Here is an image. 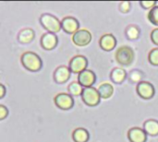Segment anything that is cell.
Returning a JSON list of instances; mask_svg holds the SVG:
<instances>
[{"instance_id": "cell-1", "label": "cell", "mask_w": 158, "mask_h": 142, "mask_svg": "<svg viewBox=\"0 0 158 142\" xmlns=\"http://www.w3.org/2000/svg\"><path fill=\"white\" fill-rule=\"evenodd\" d=\"M21 63L26 69L32 72L40 70L43 66L42 59L33 52H25L21 55Z\"/></svg>"}, {"instance_id": "cell-2", "label": "cell", "mask_w": 158, "mask_h": 142, "mask_svg": "<svg viewBox=\"0 0 158 142\" xmlns=\"http://www.w3.org/2000/svg\"><path fill=\"white\" fill-rule=\"evenodd\" d=\"M40 22L42 26L51 33H56L62 29L61 21H59L56 16L51 14H43L40 18Z\"/></svg>"}, {"instance_id": "cell-3", "label": "cell", "mask_w": 158, "mask_h": 142, "mask_svg": "<svg viewBox=\"0 0 158 142\" xmlns=\"http://www.w3.org/2000/svg\"><path fill=\"white\" fill-rule=\"evenodd\" d=\"M116 59L121 66H130L134 60V52L130 46H121L116 52Z\"/></svg>"}, {"instance_id": "cell-4", "label": "cell", "mask_w": 158, "mask_h": 142, "mask_svg": "<svg viewBox=\"0 0 158 142\" xmlns=\"http://www.w3.org/2000/svg\"><path fill=\"white\" fill-rule=\"evenodd\" d=\"M81 99L85 104L89 106H95L99 103L101 97L98 92V90L94 87H90L83 89V91L81 93Z\"/></svg>"}, {"instance_id": "cell-5", "label": "cell", "mask_w": 158, "mask_h": 142, "mask_svg": "<svg viewBox=\"0 0 158 142\" xmlns=\"http://www.w3.org/2000/svg\"><path fill=\"white\" fill-rule=\"evenodd\" d=\"M88 66V60L83 55H76L69 62V69L72 73L80 74L86 69Z\"/></svg>"}, {"instance_id": "cell-6", "label": "cell", "mask_w": 158, "mask_h": 142, "mask_svg": "<svg viewBox=\"0 0 158 142\" xmlns=\"http://www.w3.org/2000/svg\"><path fill=\"white\" fill-rule=\"evenodd\" d=\"M56 105L62 110H69L74 105V100L70 94L67 93H58L55 97Z\"/></svg>"}, {"instance_id": "cell-7", "label": "cell", "mask_w": 158, "mask_h": 142, "mask_svg": "<svg viewBox=\"0 0 158 142\" xmlns=\"http://www.w3.org/2000/svg\"><path fill=\"white\" fill-rule=\"evenodd\" d=\"M92 40V34L89 30L85 29L79 30L72 36L73 43L78 46H85L90 43Z\"/></svg>"}, {"instance_id": "cell-8", "label": "cell", "mask_w": 158, "mask_h": 142, "mask_svg": "<svg viewBox=\"0 0 158 142\" xmlns=\"http://www.w3.org/2000/svg\"><path fill=\"white\" fill-rule=\"evenodd\" d=\"M156 90L153 84L148 81H141L137 86V93L143 99H151L155 95Z\"/></svg>"}, {"instance_id": "cell-9", "label": "cell", "mask_w": 158, "mask_h": 142, "mask_svg": "<svg viewBox=\"0 0 158 142\" xmlns=\"http://www.w3.org/2000/svg\"><path fill=\"white\" fill-rule=\"evenodd\" d=\"M95 79H96L95 74L92 70H89V69H85L84 71L80 73L78 77L79 83L84 88L92 87L94 84Z\"/></svg>"}, {"instance_id": "cell-10", "label": "cell", "mask_w": 158, "mask_h": 142, "mask_svg": "<svg viewBox=\"0 0 158 142\" xmlns=\"http://www.w3.org/2000/svg\"><path fill=\"white\" fill-rule=\"evenodd\" d=\"M61 27L67 33H75L79 30L80 23L73 17H66L61 20Z\"/></svg>"}, {"instance_id": "cell-11", "label": "cell", "mask_w": 158, "mask_h": 142, "mask_svg": "<svg viewBox=\"0 0 158 142\" xmlns=\"http://www.w3.org/2000/svg\"><path fill=\"white\" fill-rule=\"evenodd\" d=\"M57 37L55 33L46 32L41 38V44L42 47L45 50H52L57 44Z\"/></svg>"}, {"instance_id": "cell-12", "label": "cell", "mask_w": 158, "mask_h": 142, "mask_svg": "<svg viewBox=\"0 0 158 142\" xmlns=\"http://www.w3.org/2000/svg\"><path fill=\"white\" fill-rule=\"evenodd\" d=\"M128 138L131 142H146L147 134L140 128H132L128 132Z\"/></svg>"}, {"instance_id": "cell-13", "label": "cell", "mask_w": 158, "mask_h": 142, "mask_svg": "<svg viewBox=\"0 0 158 142\" xmlns=\"http://www.w3.org/2000/svg\"><path fill=\"white\" fill-rule=\"evenodd\" d=\"M99 44L100 47L105 50V51H111L113 50L116 45H117V40L114 37L113 34H105L101 37L100 41H99Z\"/></svg>"}, {"instance_id": "cell-14", "label": "cell", "mask_w": 158, "mask_h": 142, "mask_svg": "<svg viewBox=\"0 0 158 142\" xmlns=\"http://www.w3.org/2000/svg\"><path fill=\"white\" fill-rule=\"evenodd\" d=\"M70 69L66 66H61L57 67L54 73V79L57 83H64L66 82L70 77Z\"/></svg>"}, {"instance_id": "cell-15", "label": "cell", "mask_w": 158, "mask_h": 142, "mask_svg": "<svg viewBox=\"0 0 158 142\" xmlns=\"http://www.w3.org/2000/svg\"><path fill=\"white\" fill-rule=\"evenodd\" d=\"M35 33L32 29H23L19 31L18 39L21 43H29L34 39Z\"/></svg>"}, {"instance_id": "cell-16", "label": "cell", "mask_w": 158, "mask_h": 142, "mask_svg": "<svg viewBox=\"0 0 158 142\" xmlns=\"http://www.w3.org/2000/svg\"><path fill=\"white\" fill-rule=\"evenodd\" d=\"M110 77H111V79L114 82H116V83H122L126 79V78H127V73H126V71L123 68L116 67V68H114L111 71Z\"/></svg>"}, {"instance_id": "cell-17", "label": "cell", "mask_w": 158, "mask_h": 142, "mask_svg": "<svg viewBox=\"0 0 158 142\" xmlns=\"http://www.w3.org/2000/svg\"><path fill=\"white\" fill-rule=\"evenodd\" d=\"M72 138L75 142H87L89 140V132L85 128H76L73 131Z\"/></svg>"}, {"instance_id": "cell-18", "label": "cell", "mask_w": 158, "mask_h": 142, "mask_svg": "<svg viewBox=\"0 0 158 142\" xmlns=\"http://www.w3.org/2000/svg\"><path fill=\"white\" fill-rule=\"evenodd\" d=\"M143 128L146 134H149L151 136H156L158 135V121L154 119L147 120L143 125Z\"/></svg>"}, {"instance_id": "cell-19", "label": "cell", "mask_w": 158, "mask_h": 142, "mask_svg": "<svg viewBox=\"0 0 158 142\" xmlns=\"http://www.w3.org/2000/svg\"><path fill=\"white\" fill-rule=\"evenodd\" d=\"M98 92L100 94V97L103 99H108L112 96L114 89L113 86L110 83H103L99 86V88L97 89Z\"/></svg>"}, {"instance_id": "cell-20", "label": "cell", "mask_w": 158, "mask_h": 142, "mask_svg": "<svg viewBox=\"0 0 158 142\" xmlns=\"http://www.w3.org/2000/svg\"><path fill=\"white\" fill-rule=\"evenodd\" d=\"M83 87L79 83V81H74L72 83H70L68 87V91L69 92V94L71 96H79L81 95L82 91H83Z\"/></svg>"}, {"instance_id": "cell-21", "label": "cell", "mask_w": 158, "mask_h": 142, "mask_svg": "<svg viewBox=\"0 0 158 142\" xmlns=\"http://www.w3.org/2000/svg\"><path fill=\"white\" fill-rule=\"evenodd\" d=\"M126 35H127V38L130 40H136L138 39L140 35V30L137 26L131 25L126 30Z\"/></svg>"}, {"instance_id": "cell-22", "label": "cell", "mask_w": 158, "mask_h": 142, "mask_svg": "<svg viewBox=\"0 0 158 142\" xmlns=\"http://www.w3.org/2000/svg\"><path fill=\"white\" fill-rule=\"evenodd\" d=\"M148 19L151 23L157 25L158 26V6H155L154 8H152L149 13H148Z\"/></svg>"}, {"instance_id": "cell-23", "label": "cell", "mask_w": 158, "mask_h": 142, "mask_svg": "<svg viewBox=\"0 0 158 142\" xmlns=\"http://www.w3.org/2000/svg\"><path fill=\"white\" fill-rule=\"evenodd\" d=\"M149 62L154 65V66H158V48L153 49L148 56Z\"/></svg>"}, {"instance_id": "cell-24", "label": "cell", "mask_w": 158, "mask_h": 142, "mask_svg": "<svg viewBox=\"0 0 158 142\" xmlns=\"http://www.w3.org/2000/svg\"><path fill=\"white\" fill-rule=\"evenodd\" d=\"M131 80L132 82H141V79L143 78V75H142V72L139 71V70H133L131 73Z\"/></svg>"}, {"instance_id": "cell-25", "label": "cell", "mask_w": 158, "mask_h": 142, "mask_svg": "<svg viewBox=\"0 0 158 142\" xmlns=\"http://www.w3.org/2000/svg\"><path fill=\"white\" fill-rule=\"evenodd\" d=\"M140 5L144 9H152L156 6V1H142L140 2Z\"/></svg>"}, {"instance_id": "cell-26", "label": "cell", "mask_w": 158, "mask_h": 142, "mask_svg": "<svg viewBox=\"0 0 158 142\" xmlns=\"http://www.w3.org/2000/svg\"><path fill=\"white\" fill-rule=\"evenodd\" d=\"M131 9V2L129 1H123L119 4V10L123 13L129 12Z\"/></svg>"}, {"instance_id": "cell-27", "label": "cell", "mask_w": 158, "mask_h": 142, "mask_svg": "<svg viewBox=\"0 0 158 142\" xmlns=\"http://www.w3.org/2000/svg\"><path fill=\"white\" fill-rule=\"evenodd\" d=\"M8 115V110L4 105H0V119L3 120Z\"/></svg>"}, {"instance_id": "cell-28", "label": "cell", "mask_w": 158, "mask_h": 142, "mask_svg": "<svg viewBox=\"0 0 158 142\" xmlns=\"http://www.w3.org/2000/svg\"><path fill=\"white\" fill-rule=\"evenodd\" d=\"M151 40H152V42H153L155 44L158 45V29L154 30L151 32Z\"/></svg>"}, {"instance_id": "cell-29", "label": "cell", "mask_w": 158, "mask_h": 142, "mask_svg": "<svg viewBox=\"0 0 158 142\" xmlns=\"http://www.w3.org/2000/svg\"><path fill=\"white\" fill-rule=\"evenodd\" d=\"M6 93V88L3 84L0 85V98H3Z\"/></svg>"}]
</instances>
